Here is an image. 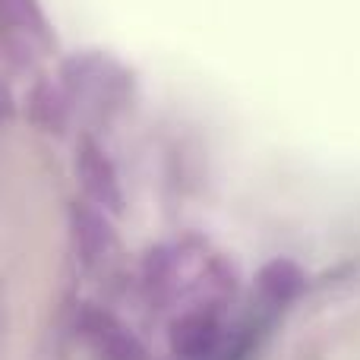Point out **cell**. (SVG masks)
Segmentation results:
<instances>
[{
  "label": "cell",
  "mask_w": 360,
  "mask_h": 360,
  "mask_svg": "<svg viewBox=\"0 0 360 360\" xmlns=\"http://www.w3.org/2000/svg\"><path fill=\"white\" fill-rule=\"evenodd\" d=\"M0 35H6L4 48L19 70L35 60V48L54 44V32L38 0H0Z\"/></svg>",
  "instance_id": "cell-1"
},
{
  "label": "cell",
  "mask_w": 360,
  "mask_h": 360,
  "mask_svg": "<svg viewBox=\"0 0 360 360\" xmlns=\"http://www.w3.org/2000/svg\"><path fill=\"white\" fill-rule=\"evenodd\" d=\"M168 348L177 360H218L228 348V329L215 307L186 310L171 323Z\"/></svg>",
  "instance_id": "cell-2"
},
{
  "label": "cell",
  "mask_w": 360,
  "mask_h": 360,
  "mask_svg": "<svg viewBox=\"0 0 360 360\" xmlns=\"http://www.w3.org/2000/svg\"><path fill=\"white\" fill-rule=\"evenodd\" d=\"M60 86L70 98L95 95V98L120 101L130 89V76L120 63L101 54H73L60 67Z\"/></svg>",
  "instance_id": "cell-3"
},
{
  "label": "cell",
  "mask_w": 360,
  "mask_h": 360,
  "mask_svg": "<svg viewBox=\"0 0 360 360\" xmlns=\"http://www.w3.org/2000/svg\"><path fill=\"white\" fill-rule=\"evenodd\" d=\"M76 332L101 360H146L143 342L130 326L95 304H82L76 310Z\"/></svg>",
  "instance_id": "cell-4"
},
{
  "label": "cell",
  "mask_w": 360,
  "mask_h": 360,
  "mask_svg": "<svg viewBox=\"0 0 360 360\" xmlns=\"http://www.w3.org/2000/svg\"><path fill=\"white\" fill-rule=\"evenodd\" d=\"M76 180H79L82 193L89 196V202L98 205L101 212L120 215L124 212V186H120V174L114 168V162L108 158V152L101 149L95 139H82L76 146Z\"/></svg>",
  "instance_id": "cell-5"
},
{
  "label": "cell",
  "mask_w": 360,
  "mask_h": 360,
  "mask_svg": "<svg viewBox=\"0 0 360 360\" xmlns=\"http://www.w3.org/2000/svg\"><path fill=\"white\" fill-rule=\"evenodd\" d=\"M70 243H73L76 259L86 269H95L108 259L117 237L108 221V212H101L92 202H76L70 209Z\"/></svg>",
  "instance_id": "cell-6"
},
{
  "label": "cell",
  "mask_w": 360,
  "mask_h": 360,
  "mask_svg": "<svg viewBox=\"0 0 360 360\" xmlns=\"http://www.w3.org/2000/svg\"><path fill=\"white\" fill-rule=\"evenodd\" d=\"M70 114H73V108H70V95L63 92V86L38 79L25 95V117L41 133L60 136L70 127Z\"/></svg>",
  "instance_id": "cell-7"
},
{
  "label": "cell",
  "mask_w": 360,
  "mask_h": 360,
  "mask_svg": "<svg viewBox=\"0 0 360 360\" xmlns=\"http://www.w3.org/2000/svg\"><path fill=\"white\" fill-rule=\"evenodd\" d=\"M256 288H259L262 304L281 310V307L294 304V300L300 297V291L307 288V275L297 262L272 259L259 269V275H256Z\"/></svg>",
  "instance_id": "cell-8"
},
{
  "label": "cell",
  "mask_w": 360,
  "mask_h": 360,
  "mask_svg": "<svg viewBox=\"0 0 360 360\" xmlns=\"http://www.w3.org/2000/svg\"><path fill=\"white\" fill-rule=\"evenodd\" d=\"M13 114H16V105H13V95L6 92V86H0V124H4V120H10Z\"/></svg>",
  "instance_id": "cell-9"
}]
</instances>
